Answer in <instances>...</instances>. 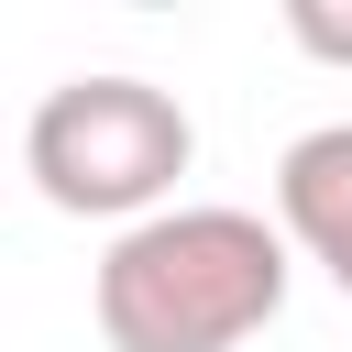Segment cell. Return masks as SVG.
<instances>
[{"label": "cell", "mask_w": 352, "mask_h": 352, "mask_svg": "<svg viewBox=\"0 0 352 352\" xmlns=\"http://www.w3.org/2000/svg\"><path fill=\"white\" fill-rule=\"evenodd\" d=\"M286 33H297L319 66H352V11H341V0H297V11H286Z\"/></svg>", "instance_id": "4"}, {"label": "cell", "mask_w": 352, "mask_h": 352, "mask_svg": "<svg viewBox=\"0 0 352 352\" xmlns=\"http://www.w3.org/2000/svg\"><path fill=\"white\" fill-rule=\"evenodd\" d=\"M198 165V121L154 77H55L22 121V176L66 220H154Z\"/></svg>", "instance_id": "2"}, {"label": "cell", "mask_w": 352, "mask_h": 352, "mask_svg": "<svg viewBox=\"0 0 352 352\" xmlns=\"http://www.w3.org/2000/svg\"><path fill=\"white\" fill-rule=\"evenodd\" d=\"M297 242L264 209H154L99 253V341L110 352H242L286 308Z\"/></svg>", "instance_id": "1"}, {"label": "cell", "mask_w": 352, "mask_h": 352, "mask_svg": "<svg viewBox=\"0 0 352 352\" xmlns=\"http://www.w3.org/2000/svg\"><path fill=\"white\" fill-rule=\"evenodd\" d=\"M275 231L352 297V121H319L275 154Z\"/></svg>", "instance_id": "3"}]
</instances>
